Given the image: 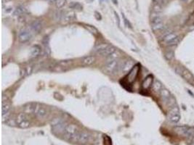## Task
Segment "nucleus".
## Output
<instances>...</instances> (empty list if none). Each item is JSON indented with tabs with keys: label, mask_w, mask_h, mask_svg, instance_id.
<instances>
[{
	"label": "nucleus",
	"mask_w": 194,
	"mask_h": 145,
	"mask_svg": "<svg viewBox=\"0 0 194 145\" xmlns=\"http://www.w3.org/2000/svg\"><path fill=\"white\" fill-rule=\"evenodd\" d=\"M134 63L132 60H126L122 63V67H121V71L124 72H129L131 71L132 68L134 67Z\"/></svg>",
	"instance_id": "13"
},
{
	"label": "nucleus",
	"mask_w": 194,
	"mask_h": 145,
	"mask_svg": "<svg viewBox=\"0 0 194 145\" xmlns=\"http://www.w3.org/2000/svg\"><path fill=\"white\" fill-rule=\"evenodd\" d=\"M76 19V15L74 12H68L63 15V17L61 18V21L63 23H70L75 21Z\"/></svg>",
	"instance_id": "10"
},
{
	"label": "nucleus",
	"mask_w": 194,
	"mask_h": 145,
	"mask_svg": "<svg viewBox=\"0 0 194 145\" xmlns=\"http://www.w3.org/2000/svg\"><path fill=\"white\" fill-rule=\"evenodd\" d=\"M40 52H41V48L37 45L33 46L31 48V56L33 57H38L40 55Z\"/></svg>",
	"instance_id": "24"
},
{
	"label": "nucleus",
	"mask_w": 194,
	"mask_h": 145,
	"mask_svg": "<svg viewBox=\"0 0 194 145\" xmlns=\"http://www.w3.org/2000/svg\"><path fill=\"white\" fill-rule=\"evenodd\" d=\"M11 109V105L7 99H5V96H2V115L7 114L10 112Z\"/></svg>",
	"instance_id": "11"
},
{
	"label": "nucleus",
	"mask_w": 194,
	"mask_h": 145,
	"mask_svg": "<svg viewBox=\"0 0 194 145\" xmlns=\"http://www.w3.org/2000/svg\"><path fill=\"white\" fill-rule=\"evenodd\" d=\"M152 30L154 32H162L164 29V23L161 22L159 23H156L154 25H151Z\"/></svg>",
	"instance_id": "23"
},
{
	"label": "nucleus",
	"mask_w": 194,
	"mask_h": 145,
	"mask_svg": "<svg viewBox=\"0 0 194 145\" xmlns=\"http://www.w3.org/2000/svg\"><path fill=\"white\" fill-rule=\"evenodd\" d=\"M55 1L56 0H48V2H51V3H54V2H55Z\"/></svg>",
	"instance_id": "40"
},
{
	"label": "nucleus",
	"mask_w": 194,
	"mask_h": 145,
	"mask_svg": "<svg viewBox=\"0 0 194 145\" xmlns=\"http://www.w3.org/2000/svg\"><path fill=\"white\" fill-rule=\"evenodd\" d=\"M122 65L118 60H109L105 65V70L109 73H114L121 70Z\"/></svg>",
	"instance_id": "3"
},
{
	"label": "nucleus",
	"mask_w": 194,
	"mask_h": 145,
	"mask_svg": "<svg viewBox=\"0 0 194 145\" xmlns=\"http://www.w3.org/2000/svg\"><path fill=\"white\" fill-rule=\"evenodd\" d=\"M30 29L34 33H39L42 29V24L39 21H34L30 25Z\"/></svg>",
	"instance_id": "16"
},
{
	"label": "nucleus",
	"mask_w": 194,
	"mask_h": 145,
	"mask_svg": "<svg viewBox=\"0 0 194 145\" xmlns=\"http://www.w3.org/2000/svg\"><path fill=\"white\" fill-rule=\"evenodd\" d=\"M99 2L100 4H103V3H105V2H108V0H99Z\"/></svg>",
	"instance_id": "39"
},
{
	"label": "nucleus",
	"mask_w": 194,
	"mask_h": 145,
	"mask_svg": "<svg viewBox=\"0 0 194 145\" xmlns=\"http://www.w3.org/2000/svg\"><path fill=\"white\" fill-rule=\"evenodd\" d=\"M66 123L65 121L62 122V123H59L58 125H55V126H52V131L55 133H57V134H60V133H63L65 131V128L66 127Z\"/></svg>",
	"instance_id": "17"
},
{
	"label": "nucleus",
	"mask_w": 194,
	"mask_h": 145,
	"mask_svg": "<svg viewBox=\"0 0 194 145\" xmlns=\"http://www.w3.org/2000/svg\"><path fill=\"white\" fill-rule=\"evenodd\" d=\"M95 60H96V58L94 56H87V57L82 58L81 63L84 65H90L95 63Z\"/></svg>",
	"instance_id": "21"
},
{
	"label": "nucleus",
	"mask_w": 194,
	"mask_h": 145,
	"mask_svg": "<svg viewBox=\"0 0 194 145\" xmlns=\"http://www.w3.org/2000/svg\"><path fill=\"white\" fill-rule=\"evenodd\" d=\"M114 15H115L116 20V21H117V24H118V26H119V25H120V18H119V16H118V13H117L116 12H114Z\"/></svg>",
	"instance_id": "38"
},
{
	"label": "nucleus",
	"mask_w": 194,
	"mask_h": 145,
	"mask_svg": "<svg viewBox=\"0 0 194 145\" xmlns=\"http://www.w3.org/2000/svg\"><path fill=\"white\" fill-rule=\"evenodd\" d=\"M31 39V33L29 31L25 30V29L21 31L19 34H18V39H19L20 42L21 43L27 42Z\"/></svg>",
	"instance_id": "8"
},
{
	"label": "nucleus",
	"mask_w": 194,
	"mask_h": 145,
	"mask_svg": "<svg viewBox=\"0 0 194 145\" xmlns=\"http://www.w3.org/2000/svg\"><path fill=\"white\" fill-rule=\"evenodd\" d=\"M69 7L71 9H73V10L81 11V10H82L83 7H82V5L79 2H71L69 5Z\"/></svg>",
	"instance_id": "25"
},
{
	"label": "nucleus",
	"mask_w": 194,
	"mask_h": 145,
	"mask_svg": "<svg viewBox=\"0 0 194 145\" xmlns=\"http://www.w3.org/2000/svg\"><path fill=\"white\" fill-rule=\"evenodd\" d=\"M90 139V135L87 132H79L76 135V137L73 139L74 142H79V143H87Z\"/></svg>",
	"instance_id": "7"
},
{
	"label": "nucleus",
	"mask_w": 194,
	"mask_h": 145,
	"mask_svg": "<svg viewBox=\"0 0 194 145\" xmlns=\"http://www.w3.org/2000/svg\"><path fill=\"white\" fill-rule=\"evenodd\" d=\"M177 72L178 73H180L181 76H183V78L186 79V80H191L193 79V75L191 74V72L190 71H188V70L185 69V68H181V69H179V68H177Z\"/></svg>",
	"instance_id": "14"
},
{
	"label": "nucleus",
	"mask_w": 194,
	"mask_h": 145,
	"mask_svg": "<svg viewBox=\"0 0 194 145\" xmlns=\"http://www.w3.org/2000/svg\"><path fill=\"white\" fill-rule=\"evenodd\" d=\"M95 17L98 21H100V20L102 19V16H101L100 13H98V12L97 11L95 12Z\"/></svg>",
	"instance_id": "37"
},
{
	"label": "nucleus",
	"mask_w": 194,
	"mask_h": 145,
	"mask_svg": "<svg viewBox=\"0 0 194 145\" xmlns=\"http://www.w3.org/2000/svg\"><path fill=\"white\" fill-rule=\"evenodd\" d=\"M63 121H64V120H63V118H55L52 119V120H51L50 124L52 126H55V125L59 124V123H62V122Z\"/></svg>",
	"instance_id": "32"
},
{
	"label": "nucleus",
	"mask_w": 194,
	"mask_h": 145,
	"mask_svg": "<svg viewBox=\"0 0 194 145\" xmlns=\"http://www.w3.org/2000/svg\"><path fill=\"white\" fill-rule=\"evenodd\" d=\"M162 88H163L162 84L160 82L159 80H156L153 81V84H152V89H153L155 92H160Z\"/></svg>",
	"instance_id": "22"
},
{
	"label": "nucleus",
	"mask_w": 194,
	"mask_h": 145,
	"mask_svg": "<svg viewBox=\"0 0 194 145\" xmlns=\"http://www.w3.org/2000/svg\"><path fill=\"white\" fill-rule=\"evenodd\" d=\"M39 104L36 102L27 103L23 106L24 112L27 114H34Z\"/></svg>",
	"instance_id": "9"
},
{
	"label": "nucleus",
	"mask_w": 194,
	"mask_h": 145,
	"mask_svg": "<svg viewBox=\"0 0 194 145\" xmlns=\"http://www.w3.org/2000/svg\"><path fill=\"white\" fill-rule=\"evenodd\" d=\"M47 1H48V0H47Z\"/></svg>",
	"instance_id": "43"
},
{
	"label": "nucleus",
	"mask_w": 194,
	"mask_h": 145,
	"mask_svg": "<svg viewBox=\"0 0 194 145\" xmlns=\"http://www.w3.org/2000/svg\"><path fill=\"white\" fill-rule=\"evenodd\" d=\"M140 65L139 64H136L134 65L132 68L131 69V71H129V73L127 75V80L129 83H132L134 82V80L137 78V76H138V73L140 72Z\"/></svg>",
	"instance_id": "6"
},
{
	"label": "nucleus",
	"mask_w": 194,
	"mask_h": 145,
	"mask_svg": "<svg viewBox=\"0 0 194 145\" xmlns=\"http://www.w3.org/2000/svg\"><path fill=\"white\" fill-rule=\"evenodd\" d=\"M168 118L172 123H177L180 120V114L177 105H173L171 107L170 110L168 112Z\"/></svg>",
	"instance_id": "4"
},
{
	"label": "nucleus",
	"mask_w": 194,
	"mask_h": 145,
	"mask_svg": "<svg viewBox=\"0 0 194 145\" xmlns=\"http://www.w3.org/2000/svg\"><path fill=\"white\" fill-rule=\"evenodd\" d=\"M159 93L160 95H161V99H162L163 101L164 102H168V100H169V99H170L171 96H171L170 92H169V90H167V88H163Z\"/></svg>",
	"instance_id": "20"
},
{
	"label": "nucleus",
	"mask_w": 194,
	"mask_h": 145,
	"mask_svg": "<svg viewBox=\"0 0 194 145\" xmlns=\"http://www.w3.org/2000/svg\"><path fill=\"white\" fill-rule=\"evenodd\" d=\"M26 10L24 7H18L15 10L14 15H23L25 13H26Z\"/></svg>",
	"instance_id": "30"
},
{
	"label": "nucleus",
	"mask_w": 194,
	"mask_h": 145,
	"mask_svg": "<svg viewBox=\"0 0 194 145\" xmlns=\"http://www.w3.org/2000/svg\"><path fill=\"white\" fill-rule=\"evenodd\" d=\"M182 1H183V2H187L188 0H182Z\"/></svg>",
	"instance_id": "42"
},
{
	"label": "nucleus",
	"mask_w": 194,
	"mask_h": 145,
	"mask_svg": "<svg viewBox=\"0 0 194 145\" xmlns=\"http://www.w3.org/2000/svg\"><path fill=\"white\" fill-rule=\"evenodd\" d=\"M16 120V123L20 128H27L30 126V120L25 112H21L18 114Z\"/></svg>",
	"instance_id": "2"
},
{
	"label": "nucleus",
	"mask_w": 194,
	"mask_h": 145,
	"mask_svg": "<svg viewBox=\"0 0 194 145\" xmlns=\"http://www.w3.org/2000/svg\"><path fill=\"white\" fill-rule=\"evenodd\" d=\"M153 10L154 13H160L162 11V6L161 5H158V4H153Z\"/></svg>",
	"instance_id": "33"
},
{
	"label": "nucleus",
	"mask_w": 194,
	"mask_h": 145,
	"mask_svg": "<svg viewBox=\"0 0 194 145\" xmlns=\"http://www.w3.org/2000/svg\"><path fill=\"white\" fill-rule=\"evenodd\" d=\"M67 1L66 0H56L55 2V7L58 8V9H60V8L63 7L65 5H66Z\"/></svg>",
	"instance_id": "29"
},
{
	"label": "nucleus",
	"mask_w": 194,
	"mask_h": 145,
	"mask_svg": "<svg viewBox=\"0 0 194 145\" xmlns=\"http://www.w3.org/2000/svg\"><path fill=\"white\" fill-rule=\"evenodd\" d=\"M122 15H123L124 22L125 25H126V26H127V27H129V28H130V29H131V28H132V25H131V23H129V21H128L127 19H126V17H125V16H124V15L123 13H122Z\"/></svg>",
	"instance_id": "34"
},
{
	"label": "nucleus",
	"mask_w": 194,
	"mask_h": 145,
	"mask_svg": "<svg viewBox=\"0 0 194 145\" xmlns=\"http://www.w3.org/2000/svg\"><path fill=\"white\" fill-rule=\"evenodd\" d=\"M44 52L47 55H50L51 54V50L50 48L49 47V46H44Z\"/></svg>",
	"instance_id": "35"
},
{
	"label": "nucleus",
	"mask_w": 194,
	"mask_h": 145,
	"mask_svg": "<svg viewBox=\"0 0 194 145\" xmlns=\"http://www.w3.org/2000/svg\"><path fill=\"white\" fill-rule=\"evenodd\" d=\"M153 83V77L152 75H149L145 79H144L143 82L142 84V86L143 89H148L152 86V84Z\"/></svg>",
	"instance_id": "15"
},
{
	"label": "nucleus",
	"mask_w": 194,
	"mask_h": 145,
	"mask_svg": "<svg viewBox=\"0 0 194 145\" xmlns=\"http://www.w3.org/2000/svg\"><path fill=\"white\" fill-rule=\"evenodd\" d=\"M164 57H165L166 60H168V61H171L172 60H173L174 57H175V54H174V52L172 50L167 51V52H166L165 54H164Z\"/></svg>",
	"instance_id": "28"
},
{
	"label": "nucleus",
	"mask_w": 194,
	"mask_h": 145,
	"mask_svg": "<svg viewBox=\"0 0 194 145\" xmlns=\"http://www.w3.org/2000/svg\"><path fill=\"white\" fill-rule=\"evenodd\" d=\"M109 46H110V45H108V44H105V43H103V44H99L95 47V51L98 52V53H99V52L104 50L105 49H106V48Z\"/></svg>",
	"instance_id": "26"
},
{
	"label": "nucleus",
	"mask_w": 194,
	"mask_h": 145,
	"mask_svg": "<svg viewBox=\"0 0 194 145\" xmlns=\"http://www.w3.org/2000/svg\"><path fill=\"white\" fill-rule=\"evenodd\" d=\"M153 4H158L161 6L164 5V0H153Z\"/></svg>",
	"instance_id": "36"
},
{
	"label": "nucleus",
	"mask_w": 194,
	"mask_h": 145,
	"mask_svg": "<svg viewBox=\"0 0 194 145\" xmlns=\"http://www.w3.org/2000/svg\"><path fill=\"white\" fill-rule=\"evenodd\" d=\"M33 115H36V117H38L39 118H43L46 115H47V109L44 107H41L39 104L38 107L36 108V111H35L34 114Z\"/></svg>",
	"instance_id": "12"
},
{
	"label": "nucleus",
	"mask_w": 194,
	"mask_h": 145,
	"mask_svg": "<svg viewBox=\"0 0 194 145\" xmlns=\"http://www.w3.org/2000/svg\"><path fill=\"white\" fill-rule=\"evenodd\" d=\"M114 52H116V48L114 47L109 46V47H108L106 49H105L104 50L99 52L98 54L101 55L103 56V57H108L109 55H110L114 53Z\"/></svg>",
	"instance_id": "19"
},
{
	"label": "nucleus",
	"mask_w": 194,
	"mask_h": 145,
	"mask_svg": "<svg viewBox=\"0 0 194 145\" xmlns=\"http://www.w3.org/2000/svg\"><path fill=\"white\" fill-rule=\"evenodd\" d=\"M190 128V126H176L174 130L176 133H177L178 134L180 135L185 136V134L187 133V131H188V129Z\"/></svg>",
	"instance_id": "18"
},
{
	"label": "nucleus",
	"mask_w": 194,
	"mask_h": 145,
	"mask_svg": "<svg viewBox=\"0 0 194 145\" xmlns=\"http://www.w3.org/2000/svg\"><path fill=\"white\" fill-rule=\"evenodd\" d=\"M87 2H90H90H93L94 0H87Z\"/></svg>",
	"instance_id": "41"
},
{
	"label": "nucleus",
	"mask_w": 194,
	"mask_h": 145,
	"mask_svg": "<svg viewBox=\"0 0 194 145\" xmlns=\"http://www.w3.org/2000/svg\"><path fill=\"white\" fill-rule=\"evenodd\" d=\"M120 54L118 52H114V53L111 54L110 55H109L108 57V61L109 60H118V58L119 57Z\"/></svg>",
	"instance_id": "31"
},
{
	"label": "nucleus",
	"mask_w": 194,
	"mask_h": 145,
	"mask_svg": "<svg viewBox=\"0 0 194 145\" xmlns=\"http://www.w3.org/2000/svg\"><path fill=\"white\" fill-rule=\"evenodd\" d=\"M79 132H80V131H79V128H78V127L76 125L69 124L66 126L63 134H64L65 137L66 138V139H69V140L71 141H73V139L76 137V135H77Z\"/></svg>",
	"instance_id": "1"
},
{
	"label": "nucleus",
	"mask_w": 194,
	"mask_h": 145,
	"mask_svg": "<svg viewBox=\"0 0 194 145\" xmlns=\"http://www.w3.org/2000/svg\"><path fill=\"white\" fill-rule=\"evenodd\" d=\"M84 28H85V29H87V30H88L90 32V33H92V34H95V35L98 34V29H97L95 26H93V25H84Z\"/></svg>",
	"instance_id": "27"
},
{
	"label": "nucleus",
	"mask_w": 194,
	"mask_h": 145,
	"mask_svg": "<svg viewBox=\"0 0 194 145\" xmlns=\"http://www.w3.org/2000/svg\"><path fill=\"white\" fill-rule=\"evenodd\" d=\"M163 41L167 46H175L180 42V37L175 33H169L163 36Z\"/></svg>",
	"instance_id": "5"
}]
</instances>
